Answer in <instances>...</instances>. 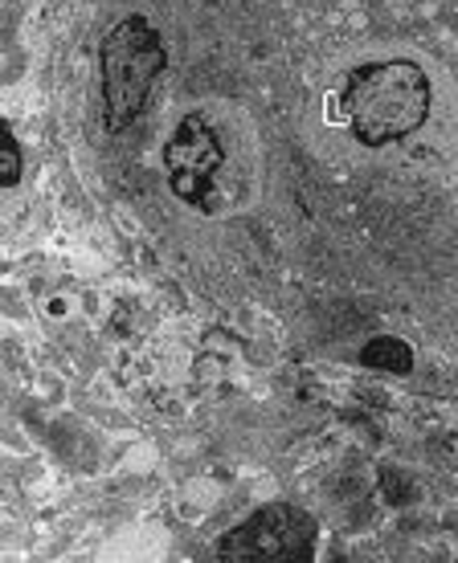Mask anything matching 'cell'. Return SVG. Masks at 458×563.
<instances>
[{"instance_id": "obj_1", "label": "cell", "mask_w": 458, "mask_h": 563, "mask_svg": "<svg viewBox=\"0 0 458 563\" xmlns=\"http://www.w3.org/2000/svg\"><path fill=\"white\" fill-rule=\"evenodd\" d=\"M340 119L348 123L360 147H389L426 128L434 107V86L426 70L410 57H381L360 62L344 74Z\"/></svg>"}, {"instance_id": "obj_3", "label": "cell", "mask_w": 458, "mask_h": 563, "mask_svg": "<svg viewBox=\"0 0 458 563\" xmlns=\"http://www.w3.org/2000/svg\"><path fill=\"white\" fill-rule=\"evenodd\" d=\"M315 519L307 510H295L286 503L254 510L242 527L226 531L217 543L221 560H312L315 555Z\"/></svg>"}, {"instance_id": "obj_2", "label": "cell", "mask_w": 458, "mask_h": 563, "mask_svg": "<svg viewBox=\"0 0 458 563\" xmlns=\"http://www.w3.org/2000/svg\"><path fill=\"white\" fill-rule=\"evenodd\" d=\"M168 70V42L143 13L123 16L99 45L102 128L119 135L143 114L160 74Z\"/></svg>"}, {"instance_id": "obj_4", "label": "cell", "mask_w": 458, "mask_h": 563, "mask_svg": "<svg viewBox=\"0 0 458 563\" xmlns=\"http://www.w3.org/2000/svg\"><path fill=\"white\" fill-rule=\"evenodd\" d=\"M226 164V147L205 114H185L181 128L164 143V172L172 192L200 212H214V176Z\"/></svg>"}]
</instances>
